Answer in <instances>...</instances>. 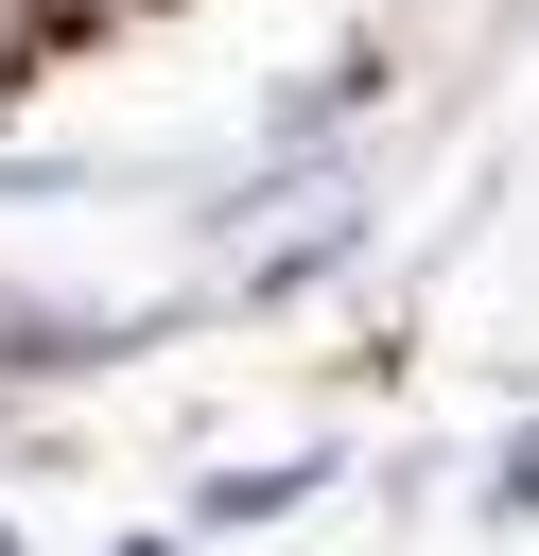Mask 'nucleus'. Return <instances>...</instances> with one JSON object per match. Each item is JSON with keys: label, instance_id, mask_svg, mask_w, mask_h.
<instances>
[{"label": "nucleus", "instance_id": "nucleus-1", "mask_svg": "<svg viewBox=\"0 0 539 556\" xmlns=\"http://www.w3.org/2000/svg\"><path fill=\"white\" fill-rule=\"evenodd\" d=\"M0 556H17V539H0Z\"/></svg>", "mask_w": 539, "mask_h": 556}]
</instances>
